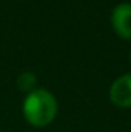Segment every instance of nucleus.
I'll return each instance as SVG.
<instances>
[{"mask_svg":"<svg viewBox=\"0 0 131 132\" xmlns=\"http://www.w3.org/2000/svg\"><path fill=\"white\" fill-rule=\"evenodd\" d=\"M57 100L45 88H35L23 98V117L34 128H45L51 125L57 115Z\"/></svg>","mask_w":131,"mask_h":132,"instance_id":"nucleus-1","label":"nucleus"},{"mask_svg":"<svg viewBox=\"0 0 131 132\" xmlns=\"http://www.w3.org/2000/svg\"><path fill=\"white\" fill-rule=\"evenodd\" d=\"M110 101L122 109L131 108V72L119 75L110 86L108 91Z\"/></svg>","mask_w":131,"mask_h":132,"instance_id":"nucleus-2","label":"nucleus"},{"mask_svg":"<svg viewBox=\"0 0 131 132\" xmlns=\"http://www.w3.org/2000/svg\"><path fill=\"white\" fill-rule=\"evenodd\" d=\"M111 28L123 40H131V3H117L111 11Z\"/></svg>","mask_w":131,"mask_h":132,"instance_id":"nucleus-3","label":"nucleus"},{"mask_svg":"<svg viewBox=\"0 0 131 132\" xmlns=\"http://www.w3.org/2000/svg\"><path fill=\"white\" fill-rule=\"evenodd\" d=\"M16 86H17L19 91L25 92V95L30 94L31 91H34L37 88V77H35V74L31 72V71L20 72L17 75V78H16Z\"/></svg>","mask_w":131,"mask_h":132,"instance_id":"nucleus-4","label":"nucleus"},{"mask_svg":"<svg viewBox=\"0 0 131 132\" xmlns=\"http://www.w3.org/2000/svg\"><path fill=\"white\" fill-rule=\"evenodd\" d=\"M128 60H130V66H131V51H130V55H128Z\"/></svg>","mask_w":131,"mask_h":132,"instance_id":"nucleus-5","label":"nucleus"}]
</instances>
